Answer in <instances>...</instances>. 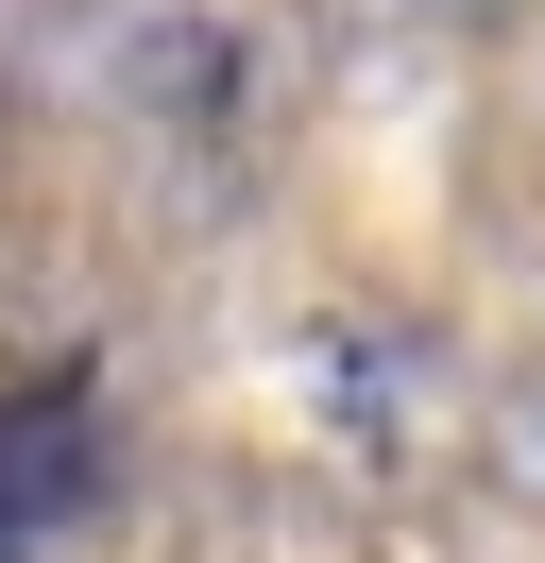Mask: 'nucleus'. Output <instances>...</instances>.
Instances as JSON below:
<instances>
[{"label": "nucleus", "mask_w": 545, "mask_h": 563, "mask_svg": "<svg viewBox=\"0 0 545 563\" xmlns=\"http://www.w3.org/2000/svg\"><path fill=\"white\" fill-rule=\"evenodd\" d=\"M102 478H120V444H102V393L86 376H18L0 393V563L68 547V529L102 512Z\"/></svg>", "instance_id": "obj_1"}]
</instances>
